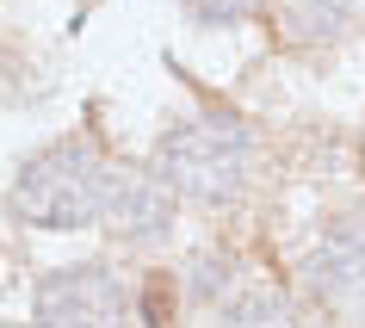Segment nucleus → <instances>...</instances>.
Masks as SVG:
<instances>
[{
	"label": "nucleus",
	"instance_id": "nucleus-1",
	"mask_svg": "<svg viewBox=\"0 0 365 328\" xmlns=\"http://www.w3.org/2000/svg\"><path fill=\"white\" fill-rule=\"evenodd\" d=\"M254 168H260V143L242 118L230 112H198L186 124H173L155 149V174L173 193L198 198V205H230L248 193Z\"/></svg>",
	"mask_w": 365,
	"mask_h": 328
},
{
	"label": "nucleus",
	"instance_id": "nucleus-2",
	"mask_svg": "<svg viewBox=\"0 0 365 328\" xmlns=\"http://www.w3.org/2000/svg\"><path fill=\"white\" fill-rule=\"evenodd\" d=\"M106 193H112V161L87 136H62L19 168L13 211L31 230H87L106 223Z\"/></svg>",
	"mask_w": 365,
	"mask_h": 328
},
{
	"label": "nucleus",
	"instance_id": "nucleus-3",
	"mask_svg": "<svg viewBox=\"0 0 365 328\" xmlns=\"http://www.w3.org/2000/svg\"><path fill=\"white\" fill-rule=\"evenodd\" d=\"M124 316H130V297L118 272L99 260L56 267L38 285V328H124Z\"/></svg>",
	"mask_w": 365,
	"mask_h": 328
},
{
	"label": "nucleus",
	"instance_id": "nucleus-4",
	"mask_svg": "<svg viewBox=\"0 0 365 328\" xmlns=\"http://www.w3.org/2000/svg\"><path fill=\"white\" fill-rule=\"evenodd\" d=\"M309 291L346 316L365 309V217H341L334 230H322V242L309 248Z\"/></svg>",
	"mask_w": 365,
	"mask_h": 328
},
{
	"label": "nucleus",
	"instance_id": "nucleus-5",
	"mask_svg": "<svg viewBox=\"0 0 365 328\" xmlns=\"http://www.w3.org/2000/svg\"><path fill=\"white\" fill-rule=\"evenodd\" d=\"M173 223V186L155 168H112L106 193V230L118 242H161Z\"/></svg>",
	"mask_w": 365,
	"mask_h": 328
},
{
	"label": "nucleus",
	"instance_id": "nucleus-6",
	"mask_svg": "<svg viewBox=\"0 0 365 328\" xmlns=\"http://www.w3.org/2000/svg\"><path fill=\"white\" fill-rule=\"evenodd\" d=\"M279 13H285V31L297 43H328L346 31L353 0H279Z\"/></svg>",
	"mask_w": 365,
	"mask_h": 328
},
{
	"label": "nucleus",
	"instance_id": "nucleus-7",
	"mask_svg": "<svg viewBox=\"0 0 365 328\" xmlns=\"http://www.w3.org/2000/svg\"><path fill=\"white\" fill-rule=\"evenodd\" d=\"M211 328H297V316H291V304L279 291H248V297L223 304V316Z\"/></svg>",
	"mask_w": 365,
	"mask_h": 328
},
{
	"label": "nucleus",
	"instance_id": "nucleus-8",
	"mask_svg": "<svg viewBox=\"0 0 365 328\" xmlns=\"http://www.w3.org/2000/svg\"><path fill=\"white\" fill-rule=\"evenodd\" d=\"M254 6L260 0H186V13L198 25H242V19H254Z\"/></svg>",
	"mask_w": 365,
	"mask_h": 328
},
{
	"label": "nucleus",
	"instance_id": "nucleus-9",
	"mask_svg": "<svg viewBox=\"0 0 365 328\" xmlns=\"http://www.w3.org/2000/svg\"><path fill=\"white\" fill-rule=\"evenodd\" d=\"M230 272H235L230 254H198V260H192V291H198V297H217V291L230 285Z\"/></svg>",
	"mask_w": 365,
	"mask_h": 328
}]
</instances>
